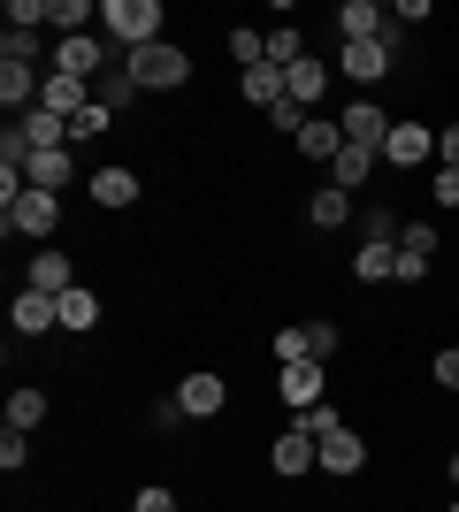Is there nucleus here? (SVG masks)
Listing matches in <instances>:
<instances>
[{
	"mask_svg": "<svg viewBox=\"0 0 459 512\" xmlns=\"http://www.w3.org/2000/svg\"><path fill=\"white\" fill-rule=\"evenodd\" d=\"M268 352H276V367H291V360H314V329H276V344H268Z\"/></svg>",
	"mask_w": 459,
	"mask_h": 512,
	"instance_id": "nucleus-32",
	"label": "nucleus"
},
{
	"mask_svg": "<svg viewBox=\"0 0 459 512\" xmlns=\"http://www.w3.org/2000/svg\"><path fill=\"white\" fill-rule=\"evenodd\" d=\"M452 512H459V505H452Z\"/></svg>",
	"mask_w": 459,
	"mask_h": 512,
	"instance_id": "nucleus-44",
	"label": "nucleus"
},
{
	"mask_svg": "<svg viewBox=\"0 0 459 512\" xmlns=\"http://www.w3.org/2000/svg\"><path fill=\"white\" fill-rule=\"evenodd\" d=\"M23 291H46V299H62V291H77V268H69V253H31V268H23Z\"/></svg>",
	"mask_w": 459,
	"mask_h": 512,
	"instance_id": "nucleus-10",
	"label": "nucleus"
},
{
	"mask_svg": "<svg viewBox=\"0 0 459 512\" xmlns=\"http://www.w3.org/2000/svg\"><path fill=\"white\" fill-rule=\"evenodd\" d=\"M284 85H291V100H299L306 115H322V100H329V62H322V54H306L299 69H284Z\"/></svg>",
	"mask_w": 459,
	"mask_h": 512,
	"instance_id": "nucleus-16",
	"label": "nucleus"
},
{
	"mask_svg": "<svg viewBox=\"0 0 459 512\" xmlns=\"http://www.w3.org/2000/svg\"><path fill=\"white\" fill-rule=\"evenodd\" d=\"M398 237H406L398 207H360V245H398Z\"/></svg>",
	"mask_w": 459,
	"mask_h": 512,
	"instance_id": "nucleus-25",
	"label": "nucleus"
},
{
	"mask_svg": "<svg viewBox=\"0 0 459 512\" xmlns=\"http://www.w3.org/2000/svg\"><path fill=\"white\" fill-rule=\"evenodd\" d=\"M391 54H398V23L383 31V39H360V46H345V54H337V69H345L352 85H383V77H391Z\"/></svg>",
	"mask_w": 459,
	"mask_h": 512,
	"instance_id": "nucleus-5",
	"label": "nucleus"
},
{
	"mask_svg": "<svg viewBox=\"0 0 459 512\" xmlns=\"http://www.w3.org/2000/svg\"><path fill=\"white\" fill-rule=\"evenodd\" d=\"M123 69H131V85H138V92H176L184 77H192V54L161 39V46H138V54H123Z\"/></svg>",
	"mask_w": 459,
	"mask_h": 512,
	"instance_id": "nucleus-2",
	"label": "nucleus"
},
{
	"mask_svg": "<svg viewBox=\"0 0 459 512\" xmlns=\"http://www.w3.org/2000/svg\"><path fill=\"white\" fill-rule=\"evenodd\" d=\"M92 100L108 107V115H123V107H138V85H131V69H108V77L92 85Z\"/></svg>",
	"mask_w": 459,
	"mask_h": 512,
	"instance_id": "nucleus-29",
	"label": "nucleus"
},
{
	"mask_svg": "<svg viewBox=\"0 0 459 512\" xmlns=\"http://www.w3.org/2000/svg\"><path fill=\"white\" fill-rule=\"evenodd\" d=\"M92 207H138V169H92Z\"/></svg>",
	"mask_w": 459,
	"mask_h": 512,
	"instance_id": "nucleus-23",
	"label": "nucleus"
},
{
	"mask_svg": "<svg viewBox=\"0 0 459 512\" xmlns=\"http://www.w3.org/2000/svg\"><path fill=\"white\" fill-rule=\"evenodd\" d=\"M429 375H437V390H459V344H444L437 360H429Z\"/></svg>",
	"mask_w": 459,
	"mask_h": 512,
	"instance_id": "nucleus-37",
	"label": "nucleus"
},
{
	"mask_svg": "<svg viewBox=\"0 0 459 512\" xmlns=\"http://www.w3.org/2000/svg\"><path fill=\"white\" fill-rule=\"evenodd\" d=\"M39 421H46V390L16 383V390H8V428H23V436H31Z\"/></svg>",
	"mask_w": 459,
	"mask_h": 512,
	"instance_id": "nucleus-27",
	"label": "nucleus"
},
{
	"mask_svg": "<svg viewBox=\"0 0 459 512\" xmlns=\"http://www.w3.org/2000/svg\"><path fill=\"white\" fill-rule=\"evenodd\" d=\"M291 428H306V436H314V444H322V436H337V428H345V413H337V406H329V398H322V406H306V413H291Z\"/></svg>",
	"mask_w": 459,
	"mask_h": 512,
	"instance_id": "nucleus-34",
	"label": "nucleus"
},
{
	"mask_svg": "<svg viewBox=\"0 0 459 512\" xmlns=\"http://www.w3.org/2000/svg\"><path fill=\"white\" fill-rule=\"evenodd\" d=\"M437 207H459V169H437Z\"/></svg>",
	"mask_w": 459,
	"mask_h": 512,
	"instance_id": "nucleus-41",
	"label": "nucleus"
},
{
	"mask_svg": "<svg viewBox=\"0 0 459 512\" xmlns=\"http://www.w3.org/2000/svg\"><path fill=\"white\" fill-rule=\"evenodd\" d=\"M230 54H238V69H261V62H268V31L238 23V31H230Z\"/></svg>",
	"mask_w": 459,
	"mask_h": 512,
	"instance_id": "nucleus-33",
	"label": "nucleus"
},
{
	"mask_svg": "<svg viewBox=\"0 0 459 512\" xmlns=\"http://www.w3.org/2000/svg\"><path fill=\"white\" fill-rule=\"evenodd\" d=\"M69 176H77L69 146H54V153H31V161H23V184H31V192H62Z\"/></svg>",
	"mask_w": 459,
	"mask_h": 512,
	"instance_id": "nucleus-20",
	"label": "nucleus"
},
{
	"mask_svg": "<svg viewBox=\"0 0 459 512\" xmlns=\"http://www.w3.org/2000/svg\"><path fill=\"white\" fill-rule=\"evenodd\" d=\"M238 92H245V107H261V115H268V107H284V100H291V85H284V69H276V62L245 69V77H238Z\"/></svg>",
	"mask_w": 459,
	"mask_h": 512,
	"instance_id": "nucleus-18",
	"label": "nucleus"
},
{
	"mask_svg": "<svg viewBox=\"0 0 459 512\" xmlns=\"http://www.w3.org/2000/svg\"><path fill=\"white\" fill-rule=\"evenodd\" d=\"M360 467H368L360 428H337V436H322V474H360Z\"/></svg>",
	"mask_w": 459,
	"mask_h": 512,
	"instance_id": "nucleus-22",
	"label": "nucleus"
},
{
	"mask_svg": "<svg viewBox=\"0 0 459 512\" xmlns=\"http://www.w3.org/2000/svg\"><path fill=\"white\" fill-rule=\"evenodd\" d=\"M437 268V230L429 222H406V237H398V276L391 283H421Z\"/></svg>",
	"mask_w": 459,
	"mask_h": 512,
	"instance_id": "nucleus-8",
	"label": "nucleus"
},
{
	"mask_svg": "<svg viewBox=\"0 0 459 512\" xmlns=\"http://www.w3.org/2000/svg\"><path fill=\"white\" fill-rule=\"evenodd\" d=\"M375 161H383V153H360V146H345L337 161H329V184H337V192H360V184L375 176Z\"/></svg>",
	"mask_w": 459,
	"mask_h": 512,
	"instance_id": "nucleus-24",
	"label": "nucleus"
},
{
	"mask_svg": "<svg viewBox=\"0 0 459 512\" xmlns=\"http://www.w3.org/2000/svg\"><path fill=\"white\" fill-rule=\"evenodd\" d=\"M383 31H391V23H383V8H375V0H345V8H337V39H345V46L383 39Z\"/></svg>",
	"mask_w": 459,
	"mask_h": 512,
	"instance_id": "nucleus-19",
	"label": "nucleus"
},
{
	"mask_svg": "<svg viewBox=\"0 0 459 512\" xmlns=\"http://www.w3.org/2000/svg\"><path fill=\"white\" fill-rule=\"evenodd\" d=\"M268 467L284 474V482H299V474H314V467H322V444H314L306 428H284V436L268 444Z\"/></svg>",
	"mask_w": 459,
	"mask_h": 512,
	"instance_id": "nucleus-7",
	"label": "nucleus"
},
{
	"mask_svg": "<svg viewBox=\"0 0 459 512\" xmlns=\"http://www.w3.org/2000/svg\"><path fill=\"white\" fill-rule=\"evenodd\" d=\"M337 123H345V146H360V153H383V146H391V123H383V100H352L345 115H337Z\"/></svg>",
	"mask_w": 459,
	"mask_h": 512,
	"instance_id": "nucleus-6",
	"label": "nucleus"
},
{
	"mask_svg": "<svg viewBox=\"0 0 459 512\" xmlns=\"http://www.w3.org/2000/svg\"><path fill=\"white\" fill-rule=\"evenodd\" d=\"M268 62H276V69H299L306 62V39L291 31V23H268Z\"/></svg>",
	"mask_w": 459,
	"mask_h": 512,
	"instance_id": "nucleus-30",
	"label": "nucleus"
},
{
	"mask_svg": "<svg viewBox=\"0 0 459 512\" xmlns=\"http://www.w3.org/2000/svg\"><path fill=\"white\" fill-rule=\"evenodd\" d=\"M222 398H230V383H222V375H207V367L176 383V406L192 413V421H207V413H222Z\"/></svg>",
	"mask_w": 459,
	"mask_h": 512,
	"instance_id": "nucleus-15",
	"label": "nucleus"
},
{
	"mask_svg": "<svg viewBox=\"0 0 459 512\" xmlns=\"http://www.w3.org/2000/svg\"><path fill=\"white\" fill-rule=\"evenodd\" d=\"M444 482H452V490H459V451H452V459H444Z\"/></svg>",
	"mask_w": 459,
	"mask_h": 512,
	"instance_id": "nucleus-43",
	"label": "nucleus"
},
{
	"mask_svg": "<svg viewBox=\"0 0 459 512\" xmlns=\"http://www.w3.org/2000/svg\"><path fill=\"white\" fill-rule=\"evenodd\" d=\"M8 130L23 138V153H54V146H69V123L54 115V107H31V115H16Z\"/></svg>",
	"mask_w": 459,
	"mask_h": 512,
	"instance_id": "nucleus-11",
	"label": "nucleus"
},
{
	"mask_svg": "<svg viewBox=\"0 0 459 512\" xmlns=\"http://www.w3.org/2000/svg\"><path fill=\"white\" fill-rule=\"evenodd\" d=\"M437 153H444V169H459V123H452V130L437 138Z\"/></svg>",
	"mask_w": 459,
	"mask_h": 512,
	"instance_id": "nucleus-42",
	"label": "nucleus"
},
{
	"mask_svg": "<svg viewBox=\"0 0 459 512\" xmlns=\"http://www.w3.org/2000/svg\"><path fill=\"white\" fill-rule=\"evenodd\" d=\"M54 306H62V329H77V337H85V329H100V299H92L85 283H77V291H62Z\"/></svg>",
	"mask_w": 459,
	"mask_h": 512,
	"instance_id": "nucleus-26",
	"label": "nucleus"
},
{
	"mask_svg": "<svg viewBox=\"0 0 459 512\" xmlns=\"http://www.w3.org/2000/svg\"><path fill=\"white\" fill-rule=\"evenodd\" d=\"M46 23V0H8V31H39Z\"/></svg>",
	"mask_w": 459,
	"mask_h": 512,
	"instance_id": "nucleus-36",
	"label": "nucleus"
},
{
	"mask_svg": "<svg viewBox=\"0 0 459 512\" xmlns=\"http://www.w3.org/2000/svg\"><path fill=\"white\" fill-rule=\"evenodd\" d=\"M352 276H360V283H383V276H398V245H360Z\"/></svg>",
	"mask_w": 459,
	"mask_h": 512,
	"instance_id": "nucleus-31",
	"label": "nucleus"
},
{
	"mask_svg": "<svg viewBox=\"0 0 459 512\" xmlns=\"http://www.w3.org/2000/svg\"><path fill=\"white\" fill-rule=\"evenodd\" d=\"M276 390H284V406L291 413H306V406H322V360H291V367H276Z\"/></svg>",
	"mask_w": 459,
	"mask_h": 512,
	"instance_id": "nucleus-9",
	"label": "nucleus"
},
{
	"mask_svg": "<svg viewBox=\"0 0 459 512\" xmlns=\"http://www.w3.org/2000/svg\"><path fill=\"white\" fill-rule=\"evenodd\" d=\"M306 222H314V230H345V222H360V207H352V192L322 184V192L306 199Z\"/></svg>",
	"mask_w": 459,
	"mask_h": 512,
	"instance_id": "nucleus-21",
	"label": "nucleus"
},
{
	"mask_svg": "<svg viewBox=\"0 0 459 512\" xmlns=\"http://www.w3.org/2000/svg\"><path fill=\"white\" fill-rule=\"evenodd\" d=\"M291 146H299L306 161H322V169H329V161L345 153V123H337V115H306V130L291 138Z\"/></svg>",
	"mask_w": 459,
	"mask_h": 512,
	"instance_id": "nucleus-14",
	"label": "nucleus"
},
{
	"mask_svg": "<svg viewBox=\"0 0 459 512\" xmlns=\"http://www.w3.org/2000/svg\"><path fill=\"white\" fill-rule=\"evenodd\" d=\"M131 512H176V497L153 482V490H138V505H131Z\"/></svg>",
	"mask_w": 459,
	"mask_h": 512,
	"instance_id": "nucleus-39",
	"label": "nucleus"
},
{
	"mask_svg": "<svg viewBox=\"0 0 459 512\" xmlns=\"http://www.w3.org/2000/svg\"><path fill=\"white\" fill-rule=\"evenodd\" d=\"M8 329H16V337H46V329H62V306L46 299V291H16V306H8Z\"/></svg>",
	"mask_w": 459,
	"mask_h": 512,
	"instance_id": "nucleus-13",
	"label": "nucleus"
},
{
	"mask_svg": "<svg viewBox=\"0 0 459 512\" xmlns=\"http://www.w3.org/2000/svg\"><path fill=\"white\" fill-rule=\"evenodd\" d=\"M306 329H314V360H329L337 352V321H306Z\"/></svg>",
	"mask_w": 459,
	"mask_h": 512,
	"instance_id": "nucleus-40",
	"label": "nucleus"
},
{
	"mask_svg": "<svg viewBox=\"0 0 459 512\" xmlns=\"http://www.w3.org/2000/svg\"><path fill=\"white\" fill-rule=\"evenodd\" d=\"M46 69H62V77H77V85H100V77H108V39H100V31L54 39V62Z\"/></svg>",
	"mask_w": 459,
	"mask_h": 512,
	"instance_id": "nucleus-4",
	"label": "nucleus"
},
{
	"mask_svg": "<svg viewBox=\"0 0 459 512\" xmlns=\"http://www.w3.org/2000/svg\"><path fill=\"white\" fill-rule=\"evenodd\" d=\"M429 153H437V130H429V123H391V146H383L391 169H421Z\"/></svg>",
	"mask_w": 459,
	"mask_h": 512,
	"instance_id": "nucleus-12",
	"label": "nucleus"
},
{
	"mask_svg": "<svg viewBox=\"0 0 459 512\" xmlns=\"http://www.w3.org/2000/svg\"><path fill=\"white\" fill-rule=\"evenodd\" d=\"M100 39L138 54V46H161V0H108L100 8Z\"/></svg>",
	"mask_w": 459,
	"mask_h": 512,
	"instance_id": "nucleus-1",
	"label": "nucleus"
},
{
	"mask_svg": "<svg viewBox=\"0 0 459 512\" xmlns=\"http://www.w3.org/2000/svg\"><path fill=\"white\" fill-rule=\"evenodd\" d=\"M108 123H115V115H108V107H100V100H92L85 115H77V123H69V146H77V138H100V130H108Z\"/></svg>",
	"mask_w": 459,
	"mask_h": 512,
	"instance_id": "nucleus-35",
	"label": "nucleus"
},
{
	"mask_svg": "<svg viewBox=\"0 0 459 512\" xmlns=\"http://www.w3.org/2000/svg\"><path fill=\"white\" fill-rule=\"evenodd\" d=\"M46 23H54L62 39H77L85 23H100V8H92V0H46Z\"/></svg>",
	"mask_w": 459,
	"mask_h": 512,
	"instance_id": "nucleus-28",
	"label": "nucleus"
},
{
	"mask_svg": "<svg viewBox=\"0 0 459 512\" xmlns=\"http://www.w3.org/2000/svg\"><path fill=\"white\" fill-rule=\"evenodd\" d=\"M39 107H54L62 123H77L92 107V85H77V77H62V69H46V92H39Z\"/></svg>",
	"mask_w": 459,
	"mask_h": 512,
	"instance_id": "nucleus-17",
	"label": "nucleus"
},
{
	"mask_svg": "<svg viewBox=\"0 0 459 512\" xmlns=\"http://www.w3.org/2000/svg\"><path fill=\"white\" fill-rule=\"evenodd\" d=\"M0 230L8 237H54L62 230V192H23L0 207Z\"/></svg>",
	"mask_w": 459,
	"mask_h": 512,
	"instance_id": "nucleus-3",
	"label": "nucleus"
},
{
	"mask_svg": "<svg viewBox=\"0 0 459 512\" xmlns=\"http://www.w3.org/2000/svg\"><path fill=\"white\" fill-rule=\"evenodd\" d=\"M23 459H31V444H23V428H8V436H0V467L16 474V467H23Z\"/></svg>",
	"mask_w": 459,
	"mask_h": 512,
	"instance_id": "nucleus-38",
	"label": "nucleus"
}]
</instances>
